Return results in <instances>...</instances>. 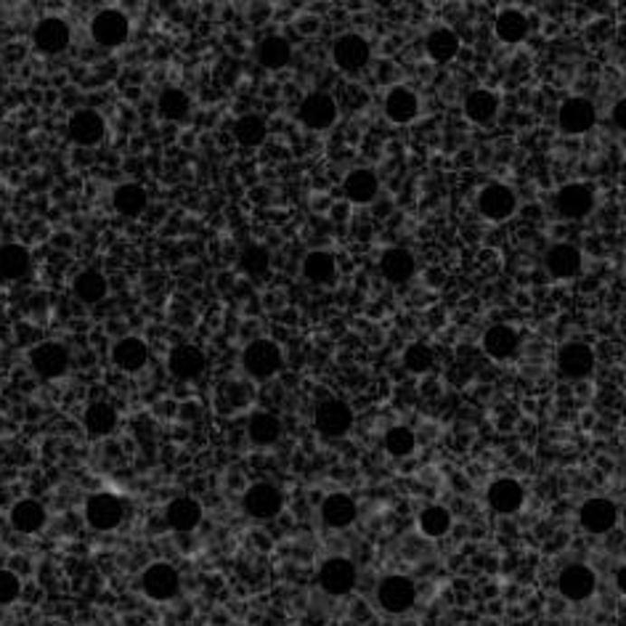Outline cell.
<instances>
[{
    "mask_svg": "<svg viewBox=\"0 0 626 626\" xmlns=\"http://www.w3.org/2000/svg\"><path fill=\"white\" fill-rule=\"evenodd\" d=\"M547 269L555 279H574L582 271V252L574 244H555L547 252Z\"/></svg>",
    "mask_w": 626,
    "mask_h": 626,
    "instance_id": "d4e9b609",
    "label": "cell"
},
{
    "mask_svg": "<svg viewBox=\"0 0 626 626\" xmlns=\"http://www.w3.org/2000/svg\"><path fill=\"white\" fill-rule=\"evenodd\" d=\"M321 520L329 528H348L356 520V502L348 494H329L321 505Z\"/></svg>",
    "mask_w": 626,
    "mask_h": 626,
    "instance_id": "f1b7e54d",
    "label": "cell"
},
{
    "mask_svg": "<svg viewBox=\"0 0 626 626\" xmlns=\"http://www.w3.org/2000/svg\"><path fill=\"white\" fill-rule=\"evenodd\" d=\"M377 600L388 613H406L417 600V587L406 576H388L377 587Z\"/></svg>",
    "mask_w": 626,
    "mask_h": 626,
    "instance_id": "52a82bcc",
    "label": "cell"
},
{
    "mask_svg": "<svg viewBox=\"0 0 626 626\" xmlns=\"http://www.w3.org/2000/svg\"><path fill=\"white\" fill-rule=\"evenodd\" d=\"M242 366L252 380H271L274 375L281 372L284 366V356L281 348L276 346L274 340H255L250 343L244 353H242Z\"/></svg>",
    "mask_w": 626,
    "mask_h": 626,
    "instance_id": "6da1fadb",
    "label": "cell"
},
{
    "mask_svg": "<svg viewBox=\"0 0 626 626\" xmlns=\"http://www.w3.org/2000/svg\"><path fill=\"white\" fill-rule=\"evenodd\" d=\"M369 43L361 38V35H343V38L335 40V48H332V59L335 64L343 70V72H358L369 64Z\"/></svg>",
    "mask_w": 626,
    "mask_h": 626,
    "instance_id": "5bb4252c",
    "label": "cell"
},
{
    "mask_svg": "<svg viewBox=\"0 0 626 626\" xmlns=\"http://www.w3.org/2000/svg\"><path fill=\"white\" fill-rule=\"evenodd\" d=\"M494 27H497L499 40H505V43H520L528 35V22H526V16L520 11H502L497 16Z\"/></svg>",
    "mask_w": 626,
    "mask_h": 626,
    "instance_id": "7bdbcfd3",
    "label": "cell"
},
{
    "mask_svg": "<svg viewBox=\"0 0 626 626\" xmlns=\"http://www.w3.org/2000/svg\"><path fill=\"white\" fill-rule=\"evenodd\" d=\"M343 192H346V196H348L351 202H356V204H366V202H372V199L377 196V192H380V181H377V175H375L369 167H356V170H351V173L346 175Z\"/></svg>",
    "mask_w": 626,
    "mask_h": 626,
    "instance_id": "cb8c5ba5",
    "label": "cell"
},
{
    "mask_svg": "<svg viewBox=\"0 0 626 626\" xmlns=\"http://www.w3.org/2000/svg\"><path fill=\"white\" fill-rule=\"evenodd\" d=\"M271 266V258H269V250L261 247V244H250L242 250L239 255V269L244 271L247 276H261L269 271Z\"/></svg>",
    "mask_w": 626,
    "mask_h": 626,
    "instance_id": "ee69618b",
    "label": "cell"
},
{
    "mask_svg": "<svg viewBox=\"0 0 626 626\" xmlns=\"http://www.w3.org/2000/svg\"><path fill=\"white\" fill-rule=\"evenodd\" d=\"M298 118L308 130H327L337 119V104L327 93H311V96L303 99V104L298 109Z\"/></svg>",
    "mask_w": 626,
    "mask_h": 626,
    "instance_id": "8fae6325",
    "label": "cell"
},
{
    "mask_svg": "<svg viewBox=\"0 0 626 626\" xmlns=\"http://www.w3.org/2000/svg\"><path fill=\"white\" fill-rule=\"evenodd\" d=\"M22 594V579L14 571H0V605H11Z\"/></svg>",
    "mask_w": 626,
    "mask_h": 626,
    "instance_id": "7dc6e473",
    "label": "cell"
},
{
    "mask_svg": "<svg viewBox=\"0 0 626 626\" xmlns=\"http://www.w3.org/2000/svg\"><path fill=\"white\" fill-rule=\"evenodd\" d=\"M67 133H70L72 144H78V147H96L107 133V122L93 109H80L67 122Z\"/></svg>",
    "mask_w": 626,
    "mask_h": 626,
    "instance_id": "2e32d148",
    "label": "cell"
},
{
    "mask_svg": "<svg viewBox=\"0 0 626 626\" xmlns=\"http://www.w3.org/2000/svg\"><path fill=\"white\" fill-rule=\"evenodd\" d=\"M30 252L22 244H3L0 247V279L19 281L30 274Z\"/></svg>",
    "mask_w": 626,
    "mask_h": 626,
    "instance_id": "83f0119b",
    "label": "cell"
},
{
    "mask_svg": "<svg viewBox=\"0 0 626 626\" xmlns=\"http://www.w3.org/2000/svg\"><path fill=\"white\" fill-rule=\"evenodd\" d=\"M557 366H560L563 377L582 380L594 369V353L584 343H568L557 353Z\"/></svg>",
    "mask_w": 626,
    "mask_h": 626,
    "instance_id": "ac0fdd59",
    "label": "cell"
},
{
    "mask_svg": "<svg viewBox=\"0 0 626 626\" xmlns=\"http://www.w3.org/2000/svg\"><path fill=\"white\" fill-rule=\"evenodd\" d=\"M165 520L173 531L189 534L202 523V505L192 497H178L165 507Z\"/></svg>",
    "mask_w": 626,
    "mask_h": 626,
    "instance_id": "603a6c76",
    "label": "cell"
},
{
    "mask_svg": "<svg viewBox=\"0 0 626 626\" xmlns=\"http://www.w3.org/2000/svg\"><path fill=\"white\" fill-rule=\"evenodd\" d=\"M156 109H159V115H162L165 119H170V122H181V119H186V115H189L192 101H189V96H186L184 90H178V88H167V90H162V93H159V99H156Z\"/></svg>",
    "mask_w": 626,
    "mask_h": 626,
    "instance_id": "f35d334b",
    "label": "cell"
},
{
    "mask_svg": "<svg viewBox=\"0 0 626 626\" xmlns=\"http://www.w3.org/2000/svg\"><path fill=\"white\" fill-rule=\"evenodd\" d=\"M207 361H204V353L194 348V346H178L170 351V358H167V369L175 380L181 383H192L196 380L202 372H204Z\"/></svg>",
    "mask_w": 626,
    "mask_h": 626,
    "instance_id": "d6986e66",
    "label": "cell"
},
{
    "mask_svg": "<svg viewBox=\"0 0 626 626\" xmlns=\"http://www.w3.org/2000/svg\"><path fill=\"white\" fill-rule=\"evenodd\" d=\"M112 204H115V210H118L119 215L136 218L147 207V192L138 184H122V186L115 189V194H112Z\"/></svg>",
    "mask_w": 626,
    "mask_h": 626,
    "instance_id": "d590c367",
    "label": "cell"
},
{
    "mask_svg": "<svg viewBox=\"0 0 626 626\" xmlns=\"http://www.w3.org/2000/svg\"><path fill=\"white\" fill-rule=\"evenodd\" d=\"M432 364H435V356H432L431 348L422 346V343L409 346L406 353H403V366H406L412 375H428L432 369Z\"/></svg>",
    "mask_w": 626,
    "mask_h": 626,
    "instance_id": "bcb514c9",
    "label": "cell"
},
{
    "mask_svg": "<svg viewBox=\"0 0 626 626\" xmlns=\"http://www.w3.org/2000/svg\"><path fill=\"white\" fill-rule=\"evenodd\" d=\"M417 112H420V101H417L414 90L398 85V88H393L391 93L385 96V115L393 122L406 125V122H412V119L417 118Z\"/></svg>",
    "mask_w": 626,
    "mask_h": 626,
    "instance_id": "484cf974",
    "label": "cell"
},
{
    "mask_svg": "<svg viewBox=\"0 0 626 626\" xmlns=\"http://www.w3.org/2000/svg\"><path fill=\"white\" fill-rule=\"evenodd\" d=\"M616 587L621 589V592L626 594V565H621V568H619V574H616Z\"/></svg>",
    "mask_w": 626,
    "mask_h": 626,
    "instance_id": "681fc988",
    "label": "cell"
},
{
    "mask_svg": "<svg viewBox=\"0 0 626 626\" xmlns=\"http://www.w3.org/2000/svg\"><path fill=\"white\" fill-rule=\"evenodd\" d=\"M579 520L589 534H608L619 520V507L611 499H589L579 509Z\"/></svg>",
    "mask_w": 626,
    "mask_h": 626,
    "instance_id": "e0dca14e",
    "label": "cell"
},
{
    "mask_svg": "<svg viewBox=\"0 0 626 626\" xmlns=\"http://www.w3.org/2000/svg\"><path fill=\"white\" fill-rule=\"evenodd\" d=\"M594 587H597V576H594V571L587 568V565H568V568L560 571L557 589L571 602L589 600L594 594Z\"/></svg>",
    "mask_w": 626,
    "mask_h": 626,
    "instance_id": "4fadbf2b",
    "label": "cell"
},
{
    "mask_svg": "<svg viewBox=\"0 0 626 626\" xmlns=\"http://www.w3.org/2000/svg\"><path fill=\"white\" fill-rule=\"evenodd\" d=\"M247 432H250V441L255 446H274L276 441L281 438V422L276 420L274 414L261 412V414H252Z\"/></svg>",
    "mask_w": 626,
    "mask_h": 626,
    "instance_id": "ab89813d",
    "label": "cell"
},
{
    "mask_svg": "<svg viewBox=\"0 0 626 626\" xmlns=\"http://www.w3.org/2000/svg\"><path fill=\"white\" fill-rule=\"evenodd\" d=\"M414 255L409 250H401V247H393L383 255L380 261V271L383 276L393 281V284H401V281H409L414 276Z\"/></svg>",
    "mask_w": 626,
    "mask_h": 626,
    "instance_id": "4dcf8cb0",
    "label": "cell"
},
{
    "mask_svg": "<svg viewBox=\"0 0 626 626\" xmlns=\"http://www.w3.org/2000/svg\"><path fill=\"white\" fill-rule=\"evenodd\" d=\"M414 446H417V438H414V432L409 431V428L398 425V428H391V431L385 432V451L391 457L403 460V457H409L414 451Z\"/></svg>",
    "mask_w": 626,
    "mask_h": 626,
    "instance_id": "f6af8a7d",
    "label": "cell"
},
{
    "mask_svg": "<svg viewBox=\"0 0 626 626\" xmlns=\"http://www.w3.org/2000/svg\"><path fill=\"white\" fill-rule=\"evenodd\" d=\"M425 51H428V56H431L432 62H438V64H446V62H451L454 56H457V51H460V38L451 33V30H432L431 35H428V40H425Z\"/></svg>",
    "mask_w": 626,
    "mask_h": 626,
    "instance_id": "8d00e7d4",
    "label": "cell"
},
{
    "mask_svg": "<svg viewBox=\"0 0 626 626\" xmlns=\"http://www.w3.org/2000/svg\"><path fill=\"white\" fill-rule=\"evenodd\" d=\"M515 207H517L515 192L509 186H505V184H488L478 194V210L488 221H507L509 215L515 213Z\"/></svg>",
    "mask_w": 626,
    "mask_h": 626,
    "instance_id": "7c38bea8",
    "label": "cell"
},
{
    "mask_svg": "<svg viewBox=\"0 0 626 626\" xmlns=\"http://www.w3.org/2000/svg\"><path fill=\"white\" fill-rule=\"evenodd\" d=\"M420 531L431 539H441L451 531V512L441 505H432V507L422 509L420 515Z\"/></svg>",
    "mask_w": 626,
    "mask_h": 626,
    "instance_id": "b9f144b4",
    "label": "cell"
},
{
    "mask_svg": "<svg viewBox=\"0 0 626 626\" xmlns=\"http://www.w3.org/2000/svg\"><path fill=\"white\" fill-rule=\"evenodd\" d=\"M303 276L313 284H332L337 276V263L329 252L316 250V252H308L303 261Z\"/></svg>",
    "mask_w": 626,
    "mask_h": 626,
    "instance_id": "e575fe53",
    "label": "cell"
},
{
    "mask_svg": "<svg viewBox=\"0 0 626 626\" xmlns=\"http://www.w3.org/2000/svg\"><path fill=\"white\" fill-rule=\"evenodd\" d=\"M45 520H48L45 507L35 499H22L11 507V526L22 534H38Z\"/></svg>",
    "mask_w": 626,
    "mask_h": 626,
    "instance_id": "f546056e",
    "label": "cell"
},
{
    "mask_svg": "<svg viewBox=\"0 0 626 626\" xmlns=\"http://www.w3.org/2000/svg\"><path fill=\"white\" fill-rule=\"evenodd\" d=\"M517 346H520L517 332H515L512 327H505V324L491 327V329L483 335V351L488 353L491 358H497V361H507V358H512V356L517 353Z\"/></svg>",
    "mask_w": 626,
    "mask_h": 626,
    "instance_id": "4316f807",
    "label": "cell"
},
{
    "mask_svg": "<svg viewBox=\"0 0 626 626\" xmlns=\"http://www.w3.org/2000/svg\"><path fill=\"white\" fill-rule=\"evenodd\" d=\"M523 486L512 478H499L488 486V505L494 512L499 515H509V512H517L523 507Z\"/></svg>",
    "mask_w": 626,
    "mask_h": 626,
    "instance_id": "7402d4cb",
    "label": "cell"
},
{
    "mask_svg": "<svg viewBox=\"0 0 626 626\" xmlns=\"http://www.w3.org/2000/svg\"><path fill=\"white\" fill-rule=\"evenodd\" d=\"M70 40H72V30H70V24H67L64 19H59V16H45V19H40L35 33H33L35 48H38L40 53H45V56H53V53L67 51Z\"/></svg>",
    "mask_w": 626,
    "mask_h": 626,
    "instance_id": "ba28073f",
    "label": "cell"
},
{
    "mask_svg": "<svg viewBox=\"0 0 626 626\" xmlns=\"http://www.w3.org/2000/svg\"><path fill=\"white\" fill-rule=\"evenodd\" d=\"M112 364L119 372L136 375L149 364V346L141 337H122L112 348Z\"/></svg>",
    "mask_w": 626,
    "mask_h": 626,
    "instance_id": "ffe728a7",
    "label": "cell"
},
{
    "mask_svg": "<svg viewBox=\"0 0 626 626\" xmlns=\"http://www.w3.org/2000/svg\"><path fill=\"white\" fill-rule=\"evenodd\" d=\"M499 112V99L491 90H472L465 101V115L478 125H488Z\"/></svg>",
    "mask_w": 626,
    "mask_h": 626,
    "instance_id": "836d02e7",
    "label": "cell"
},
{
    "mask_svg": "<svg viewBox=\"0 0 626 626\" xmlns=\"http://www.w3.org/2000/svg\"><path fill=\"white\" fill-rule=\"evenodd\" d=\"M118 428V412L112 403L107 401H93L85 409V431L90 432L93 438H104Z\"/></svg>",
    "mask_w": 626,
    "mask_h": 626,
    "instance_id": "1f68e13d",
    "label": "cell"
},
{
    "mask_svg": "<svg viewBox=\"0 0 626 626\" xmlns=\"http://www.w3.org/2000/svg\"><path fill=\"white\" fill-rule=\"evenodd\" d=\"M130 35V22L122 11L107 8L99 11L90 22V38L96 40L101 48H119Z\"/></svg>",
    "mask_w": 626,
    "mask_h": 626,
    "instance_id": "7a4b0ae2",
    "label": "cell"
},
{
    "mask_svg": "<svg viewBox=\"0 0 626 626\" xmlns=\"http://www.w3.org/2000/svg\"><path fill=\"white\" fill-rule=\"evenodd\" d=\"M557 122H560V130L568 136L589 133L597 122L594 104L587 99H568V101H563V107L557 112Z\"/></svg>",
    "mask_w": 626,
    "mask_h": 626,
    "instance_id": "30bf717a",
    "label": "cell"
},
{
    "mask_svg": "<svg viewBox=\"0 0 626 626\" xmlns=\"http://www.w3.org/2000/svg\"><path fill=\"white\" fill-rule=\"evenodd\" d=\"M269 136V128L266 122L258 118V115H244V118L236 119L234 125V138L242 144V147H261Z\"/></svg>",
    "mask_w": 626,
    "mask_h": 626,
    "instance_id": "60d3db41",
    "label": "cell"
},
{
    "mask_svg": "<svg viewBox=\"0 0 626 626\" xmlns=\"http://www.w3.org/2000/svg\"><path fill=\"white\" fill-rule=\"evenodd\" d=\"M313 422H316V431L327 438H340L346 432L351 431L353 425V412L351 406L340 398H329V401H321L316 414H313Z\"/></svg>",
    "mask_w": 626,
    "mask_h": 626,
    "instance_id": "3957f363",
    "label": "cell"
},
{
    "mask_svg": "<svg viewBox=\"0 0 626 626\" xmlns=\"http://www.w3.org/2000/svg\"><path fill=\"white\" fill-rule=\"evenodd\" d=\"M318 584L327 594H348L356 587V565L346 557H332L318 571Z\"/></svg>",
    "mask_w": 626,
    "mask_h": 626,
    "instance_id": "9a60e30c",
    "label": "cell"
},
{
    "mask_svg": "<svg viewBox=\"0 0 626 626\" xmlns=\"http://www.w3.org/2000/svg\"><path fill=\"white\" fill-rule=\"evenodd\" d=\"M141 587H144V594L155 602H165V600H173L181 589V576L178 571L170 565V563H152L144 576H141Z\"/></svg>",
    "mask_w": 626,
    "mask_h": 626,
    "instance_id": "277c9868",
    "label": "cell"
},
{
    "mask_svg": "<svg viewBox=\"0 0 626 626\" xmlns=\"http://www.w3.org/2000/svg\"><path fill=\"white\" fill-rule=\"evenodd\" d=\"M555 207L563 218H571V221H579L589 215V210L594 207V196L589 192L587 186L582 184H568L563 186L557 196H555Z\"/></svg>",
    "mask_w": 626,
    "mask_h": 626,
    "instance_id": "44dd1931",
    "label": "cell"
},
{
    "mask_svg": "<svg viewBox=\"0 0 626 626\" xmlns=\"http://www.w3.org/2000/svg\"><path fill=\"white\" fill-rule=\"evenodd\" d=\"M85 520L96 531H115L122 523V502L112 494H93L85 502Z\"/></svg>",
    "mask_w": 626,
    "mask_h": 626,
    "instance_id": "9c48e42d",
    "label": "cell"
},
{
    "mask_svg": "<svg viewBox=\"0 0 626 626\" xmlns=\"http://www.w3.org/2000/svg\"><path fill=\"white\" fill-rule=\"evenodd\" d=\"M613 122H616L621 130H626V99H621V101L613 107Z\"/></svg>",
    "mask_w": 626,
    "mask_h": 626,
    "instance_id": "c3c4849f",
    "label": "cell"
},
{
    "mask_svg": "<svg viewBox=\"0 0 626 626\" xmlns=\"http://www.w3.org/2000/svg\"><path fill=\"white\" fill-rule=\"evenodd\" d=\"M30 366L43 380H59L70 369V351L59 343H40L30 353Z\"/></svg>",
    "mask_w": 626,
    "mask_h": 626,
    "instance_id": "8992f818",
    "label": "cell"
},
{
    "mask_svg": "<svg viewBox=\"0 0 626 626\" xmlns=\"http://www.w3.org/2000/svg\"><path fill=\"white\" fill-rule=\"evenodd\" d=\"M242 507L252 520H271L284 507V497L271 483H255L247 488Z\"/></svg>",
    "mask_w": 626,
    "mask_h": 626,
    "instance_id": "5b68a950",
    "label": "cell"
},
{
    "mask_svg": "<svg viewBox=\"0 0 626 626\" xmlns=\"http://www.w3.org/2000/svg\"><path fill=\"white\" fill-rule=\"evenodd\" d=\"M289 59H292V48H289L287 40L279 38V35H271V38H266L258 45V62L266 70H281V67L289 64Z\"/></svg>",
    "mask_w": 626,
    "mask_h": 626,
    "instance_id": "74e56055",
    "label": "cell"
},
{
    "mask_svg": "<svg viewBox=\"0 0 626 626\" xmlns=\"http://www.w3.org/2000/svg\"><path fill=\"white\" fill-rule=\"evenodd\" d=\"M72 292H75V298H78L80 303L93 306V303L104 300L107 292H109L107 276L99 274V271H80L75 276V281H72Z\"/></svg>",
    "mask_w": 626,
    "mask_h": 626,
    "instance_id": "d6a6232c",
    "label": "cell"
}]
</instances>
